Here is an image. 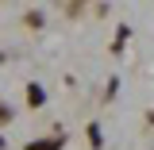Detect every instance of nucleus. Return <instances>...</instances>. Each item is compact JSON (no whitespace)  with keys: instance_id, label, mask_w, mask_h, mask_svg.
<instances>
[{"instance_id":"obj_1","label":"nucleus","mask_w":154,"mask_h":150,"mask_svg":"<svg viewBox=\"0 0 154 150\" xmlns=\"http://www.w3.org/2000/svg\"><path fill=\"white\" fill-rule=\"evenodd\" d=\"M27 100H31V104H42V89L31 85V89H27Z\"/></svg>"},{"instance_id":"obj_2","label":"nucleus","mask_w":154,"mask_h":150,"mask_svg":"<svg viewBox=\"0 0 154 150\" xmlns=\"http://www.w3.org/2000/svg\"><path fill=\"white\" fill-rule=\"evenodd\" d=\"M31 150H58V139H46V142H35Z\"/></svg>"},{"instance_id":"obj_3","label":"nucleus","mask_w":154,"mask_h":150,"mask_svg":"<svg viewBox=\"0 0 154 150\" xmlns=\"http://www.w3.org/2000/svg\"><path fill=\"white\" fill-rule=\"evenodd\" d=\"M0 146H4V139H0Z\"/></svg>"}]
</instances>
